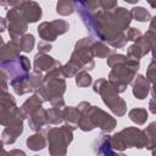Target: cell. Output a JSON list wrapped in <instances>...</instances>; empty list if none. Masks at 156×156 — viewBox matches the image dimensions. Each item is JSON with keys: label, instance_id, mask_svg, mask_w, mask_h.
Listing matches in <instances>:
<instances>
[{"label": "cell", "instance_id": "52a82bcc", "mask_svg": "<svg viewBox=\"0 0 156 156\" xmlns=\"http://www.w3.org/2000/svg\"><path fill=\"white\" fill-rule=\"evenodd\" d=\"M55 65H58L57 61H55L52 57L50 56H46L44 52L43 54H38L35 56V60H34V67H35V71H48V69H51V68H55L54 66Z\"/></svg>", "mask_w": 156, "mask_h": 156}, {"label": "cell", "instance_id": "9a60e30c", "mask_svg": "<svg viewBox=\"0 0 156 156\" xmlns=\"http://www.w3.org/2000/svg\"><path fill=\"white\" fill-rule=\"evenodd\" d=\"M46 115H48V122H50V123H60L63 119V113L58 110V107L48 110Z\"/></svg>", "mask_w": 156, "mask_h": 156}, {"label": "cell", "instance_id": "603a6c76", "mask_svg": "<svg viewBox=\"0 0 156 156\" xmlns=\"http://www.w3.org/2000/svg\"><path fill=\"white\" fill-rule=\"evenodd\" d=\"M150 30L156 32V17H154V20H152L151 23H150Z\"/></svg>", "mask_w": 156, "mask_h": 156}, {"label": "cell", "instance_id": "277c9868", "mask_svg": "<svg viewBox=\"0 0 156 156\" xmlns=\"http://www.w3.org/2000/svg\"><path fill=\"white\" fill-rule=\"evenodd\" d=\"M7 20H9V34L12 39L20 38L26 29H27V22L20 13L17 9H11L7 11Z\"/></svg>", "mask_w": 156, "mask_h": 156}, {"label": "cell", "instance_id": "5bb4252c", "mask_svg": "<svg viewBox=\"0 0 156 156\" xmlns=\"http://www.w3.org/2000/svg\"><path fill=\"white\" fill-rule=\"evenodd\" d=\"M63 118L67 119L71 123H78L79 121V108H74V107H67L63 110Z\"/></svg>", "mask_w": 156, "mask_h": 156}, {"label": "cell", "instance_id": "d4e9b609", "mask_svg": "<svg viewBox=\"0 0 156 156\" xmlns=\"http://www.w3.org/2000/svg\"><path fill=\"white\" fill-rule=\"evenodd\" d=\"M124 1H127V2H130V4H134V2H136L138 0H124Z\"/></svg>", "mask_w": 156, "mask_h": 156}, {"label": "cell", "instance_id": "ffe728a7", "mask_svg": "<svg viewBox=\"0 0 156 156\" xmlns=\"http://www.w3.org/2000/svg\"><path fill=\"white\" fill-rule=\"evenodd\" d=\"M100 5L105 10H112L116 6V0H100Z\"/></svg>", "mask_w": 156, "mask_h": 156}, {"label": "cell", "instance_id": "ba28073f", "mask_svg": "<svg viewBox=\"0 0 156 156\" xmlns=\"http://www.w3.org/2000/svg\"><path fill=\"white\" fill-rule=\"evenodd\" d=\"M149 93V82L144 76H138L136 77V82L134 84L133 88V94L134 96H136L138 99L143 100L145 99V96Z\"/></svg>", "mask_w": 156, "mask_h": 156}, {"label": "cell", "instance_id": "9c48e42d", "mask_svg": "<svg viewBox=\"0 0 156 156\" xmlns=\"http://www.w3.org/2000/svg\"><path fill=\"white\" fill-rule=\"evenodd\" d=\"M45 123H48V115L46 111L43 108H39L38 111H35L33 115H30L29 118V126L32 129L38 130L39 128H41Z\"/></svg>", "mask_w": 156, "mask_h": 156}, {"label": "cell", "instance_id": "e0dca14e", "mask_svg": "<svg viewBox=\"0 0 156 156\" xmlns=\"http://www.w3.org/2000/svg\"><path fill=\"white\" fill-rule=\"evenodd\" d=\"M93 52L96 56L105 57V56H107L110 54V49L106 45L101 44V43H95V44H93Z\"/></svg>", "mask_w": 156, "mask_h": 156}, {"label": "cell", "instance_id": "30bf717a", "mask_svg": "<svg viewBox=\"0 0 156 156\" xmlns=\"http://www.w3.org/2000/svg\"><path fill=\"white\" fill-rule=\"evenodd\" d=\"M27 145L32 150H40L45 146V139L41 134H34L27 139Z\"/></svg>", "mask_w": 156, "mask_h": 156}, {"label": "cell", "instance_id": "6da1fadb", "mask_svg": "<svg viewBox=\"0 0 156 156\" xmlns=\"http://www.w3.org/2000/svg\"><path fill=\"white\" fill-rule=\"evenodd\" d=\"M94 90L96 93H100L102 96L104 102L117 115V116H122L126 112V104L122 99H119L118 96V90L108 82H106L105 79H100L95 83L94 85Z\"/></svg>", "mask_w": 156, "mask_h": 156}, {"label": "cell", "instance_id": "3957f363", "mask_svg": "<svg viewBox=\"0 0 156 156\" xmlns=\"http://www.w3.org/2000/svg\"><path fill=\"white\" fill-rule=\"evenodd\" d=\"M68 30V24L65 21H54V22H44L38 27V33L44 40L54 41L57 35L63 34Z\"/></svg>", "mask_w": 156, "mask_h": 156}, {"label": "cell", "instance_id": "7a4b0ae2", "mask_svg": "<svg viewBox=\"0 0 156 156\" xmlns=\"http://www.w3.org/2000/svg\"><path fill=\"white\" fill-rule=\"evenodd\" d=\"M111 143L112 146H115L116 149H124L132 146L143 147L147 145V140L144 133L140 129H135V128H128L122 130L111 139Z\"/></svg>", "mask_w": 156, "mask_h": 156}, {"label": "cell", "instance_id": "4fadbf2b", "mask_svg": "<svg viewBox=\"0 0 156 156\" xmlns=\"http://www.w3.org/2000/svg\"><path fill=\"white\" fill-rule=\"evenodd\" d=\"M18 40H20V45H21L22 51L29 52V51L33 49V45H34V37H33L32 34L22 35L21 38H18Z\"/></svg>", "mask_w": 156, "mask_h": 156}, {"label": "cell", "instance_id": "ac0fdd59", "mask_svg": "<svg viewBox=\"0 0 156 156\" xmlns=\"http://www.w3.org/2000/svg\"><path fill=\"white\" fill-rule=\"evenodd\" d=\"M76 82L79 87H87L91 83V77L87 73V72H79L77 74V78H76Z\"/></svg>", "mask_w": 156, "mask_h": 156}, {"label": "cell", "instance_id": "cb8c5ba5", "mask_svg": "<svg viewBox=\"0 0 156 156\" xmlns=\"http://www.w3.org/2000/svg\"><path fill=\"white\" fill-rule=\"evenodd\" d=\"M152 96H154V99H156V82H155L154 88H152Z\"/></svg>", "mask_w": 156, "mask_h": 156}, {"label": "cell", "instance_id": "5b68a950", "mask_svg": "<svg viewBox=\"0 0 156 156\" xmlns=\"http://www.w3.org/2000/svg\"><path fill=\"white\" fill-rule=\"evenodd\" d=\"M17 10L26 20V22H35L41 17V9L34 1H26L22 5L17 6Z\"/></svg>", "mask_w": 156, "mask_h": 156}, {"label": "cell", "instance_id": "7c38bea8", "mask_svg": "<svg viewBox=\"0 0 156 156\" xmlns=\"http://www.w3.org/2000/svg\"><path fill=\"white\" fill-rule=\"evenodd\" d=\"M57 10V13H60V15H71L72 12H73V10H74V7H73V4H72V0H60L58 2H57V7H56Z\"/></svg>", "mask_w": 156, "mask_h": 156}, {"label": "cell", "instance_id": "2e32d148", "mask_svg": "<svg viewBox=\"0 0 156 156\" xmlns=\"http://www.w3.org/2000/svg\"><path fill=\"white\" fill-rule=\"evenodd\" d=\"M130 13H132V16H133L135 20H138V21H140V22L149 21L150 17H151L150 13H149L144 7H134Z\"/></svg>", "mask_w": 156, "mask_h": 156}, {"label": "cell", "instance_id": "8fae6325", "mask_svg": "<svg viewBox=\"0 0 156 156\" xmlns=\"http://www.w3.org/2000/svg\"><path fill=\"white\" fill-rule=\"evenodd\" d=\"M129 117L133 122L138 124H143L147 119V112L144 108H134L129 112Z\"/></svg>", "mask_w": 156, "mask_h": 156}, {"label": "cell", "instance_id": "44dd1931", "mask_svg": "<svg viewBox=\"0 0 156 156\" xmlns=\"http://www.w3.org/2000/svg\"><path fill=\"white\" fill-rule=\"evenodd\" d=\"M145 133L149 135V138L155 139V138H156V122H152V123L147 127V129L145 130Z\"/></svg>", "mask_w": 156, "mask_h": 156}, {"label": "cell", "instance_id": "7402d4cb", "mask_svg": "<svg viewBox=\"0 0 156 156\" xmlns=\"http://www.w3.org/2000/svg\"><path fill=\"white\" fill-rule=\"evenodd\" d=\"M38 48H39V50H40L41 52H45V51H49V50L51 49V45H49V44L41 41V43L38 44Z\"/></svg>", "mask_w": 156, "mask_h": 156}, {"label": "cell", "instance_id": "8992f818", "mask_svg": "<svg viewBox=\"0 0 156 156\" xmlns=\"http://www.w3.org/2000/svg\"><path fill=\"white\" fill-rule=\"evenodd\" d=\"M40 98V96H39ZM38 98V95H33L32 98H29L28 100L24 101V104L22 105V107L20 108L21 110V113L23 116V118L33 115L35 111H38L40 107H41V100Z\"/></svg>", "mask_w": 156, "mask_h": 156}, {"label": "cell", "instance_id": "d6986e66", "mask_svg": "<svg viewBox=\"0 0 156 156\" xmlns=\"http://www.w3.org/2000/svg\"><path fill=\"white\" fill-rule=\"evenodd\" d=\"M140 37H141L140 30H138L135 28H130L127 33V40H138V39H140Z\"/></svg>", "mask_w": 156, "mask_h": 156}]
</instances>
